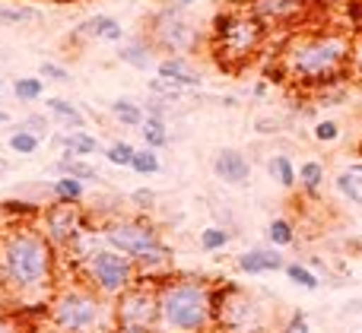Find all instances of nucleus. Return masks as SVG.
<instances>
[{
  "label": "nucleus",
  "instance_id": "f257e3e1",
  "mask_svg": "<svg viewBox=\"0 0 362 333\" xmlns=\"http://www.w3.org/2000/svg\"><path fill=\"white\" fill-rule=\"evenodd\" d=\"M289 80L302 86H331L353 67V35L346 32H318L302 35L283 54Z\"/></svg>",
  "mask_w": 362,
  "mask_h": 333
},
{
  "label": "nucleus",
  "instance_id": "f03ea898",
  "mask_svg": "<svg viewBox=\"0 0 362 333\" xmlns=\"http://www.w3.org/2000/svg\"><path fill=\"white\" fill-rule=\"evenodd\" d=\"M159 330L204 333L216 321V296L200 279H169L156 289Z\"/></svg>",
  "mask_w": 362,
  "mask_h": 333
},
{
  "label": "nucleus",
  "instance_id": "7ed1b4c3",
  "mask_svg": "<svg viewBox=\"0 0 362 333\" xmlns=\"http://www.w3.org/2000/svg\"><path fill=\"white\" fill-rule=\"evenodd\" d=\"M0 270L4 279L19 292H35L51 283L54 258L51 245L35 229H16L0 241Z\"/></svg>",
  "mask_w": 362,
  "mask_h": 333
},
{
  "label": "nucleus",
  "instance_id": "20e7f679",
  "mask_svg": "<svg viewBox=\"0 0 362 333\" xmlns=\"http://www.w3.org/2000/svg\"><path fill=\"white\" fill-rule=\"evenodd\" d=\"M48 315L61 333H115V311L105 308L99 292L83 289V286L57 292Z\"/></svg>",
  "mask_w": 362,
  "mask_h": 333
},
{
  "label": "nucleus",
  "instance_id": "39448f33",
  "mask_svg": "<svg viewBox=\"0 0 362 333\" xmlns=\"http://www.w3.org/2000/svg\"><path fill=\"white\" fill-rule=\"evenodd\" d=\"M102 241H105L108 248H115V251H121L124 258H131L137 267L165 264V260L172 258L156 229H153L150 222H140V219L108 222V226L102 229Z\"/></svg>",
  "mask_w": 362,
  "mask_h": 333
},
{
  "label": "nucleus",
  "instance_id": "423d86ee",
  "mask_svg": "<svg viewBox=\"0 0 362 333\" xmlns=\"http://www.w3.org/2000/svg\"><path fill=\"white\" fill-rule=\"evenodd\" d=\"M213 42L219 61H251L264 44V25L251 13H216L213 19Z\"/></svg>",
  "mask_w": 362,
  "mask_h": 333
},
{
  "label": "nucleus",
  "instance_id": "0eeeda50",
  "mask_svg": "<svg viewBox=\"0 0 362 333\" xmlns=\"http://www.w3.org/2000/svg\"><path fill=\"white\" fill-rule=\"evenodd\" d=\"M83 270L99 296H121L124 289H131L134 277H137V264L121 251L108 248L105 241L83 258Z\"/></svg>",
  "mask_w": 362,
  "mask_h": 333
},
{
  "label": "nucleus",
  "instance_id": "6e6552de",
  "mask_svg": "<svg viewBox=\"0 0 362 333\" xmlns=\"http://www.w3.org/2000/svg\"><path fill=\"white\" fill-rule=\"evenodd\" d=\"M159 330V305L156 289L134 283L124 289L115 305V333H156Z\"/></svg>",
  "mask_w": 362,
  "mask_h": 333
},
{
  "label": "nucleus",
  "instance_id": "1a4fd4ad",
  "mask_svg": "<svg viewBox=\"0 0 362 333\" xmlns=\"http://www.w3.org/2000/svg\"><path fill=\"white\" fill-rule=\"evenodd\" d=\"M150 44L169 51V57H185V51L197 44V29L185 16V6H165L150 19Z\"/></svg>",
  "mask_w": 362,
  "mask_h": 333
},
{
  "label": "nucleus",
  "instance_id": "9d476101",
  "mask_svg": "<svg viewBox=\"0 0 362 333\" xmlns=\"http://www.w3.org/2000/svg\"><path fill=\"white\" fill-rule=\"evenodd\" d=\"M216 321L229 333H257L264 327V311L251 296L229 289V298H216Z\"/></svg>",
  "mask_w": 362,
  "mask_h": 333
},
{
  "label": "nucleus",
  "instance_id": "9b49d317",
  "mask_svg": "<svg viewBox=\"0 0 362 333\" xmlns=\"http://www.w3.org/2000/svg\"><path fill=\"white\" fill-rule=\"evenodd\" d=\"M248 13L257 23L267 29V25H289L305 13L308 0H248Z\"/></svg>",
  "mask_w": 362,
  "mask_h": 333
},
{
  "label": "nucleus",
  "instance_id": "f8f14e48",
  "mask_svg": "<svg viewBox=\"0 0 362 333\" xmlns=\"http://www.w3.org/2000/svg\"><path fill=\"white\" fill-rule=\"evenodd\" d=\"M45 238H51L54 245H70L80 238V213L74 210V203H54L45 213Z\"/></svg>",
  "mask_w": 362,
  "mask_h": 333
},
{
  "label": "nucleus",
  "instance_id": "ddd939ff",
  "mask_svg": "<svg viewBox=\"0 0 362 333\" xmlns=\"http://www.w3.org/2000/svg\"><path fill=\"white\" fill-rule=\"evenodd\" d=\"M213 171H216L219 181L232 184V188H242L251 178V162L238 150H219L213 156Z\"/></svg>",
  "mask_w": 362,
  "mask_h": 333
},
{
  "label": "nucleus",
  "instance_id": "4468645a",
  "mask_svg": "<svg viewBox=\"0 0 362 333\" xmlns=\"http://www.w3.org/2000/svg\"><path fill=\"white\" fill-rule=\"evenodd\" d=\"M238 270L248 273V277H261V273H276V270H286V260H283L280 251L274 248H251L238 258Z\"/></svg>",
  "mask_w": 362,
  "mask_h": 333
},
{
  "label": "nucleus",
  "instance_id": "2eb2a0df",
  "mask_svg": "<svg viewBox=\"0 0 362 333\" xmlns=\"http://www.w3.org/2000/svg\"><path fill=\"white\" fill-rule=\"evenodd\" d=\"M156 70H159V80L172 83V86H178V89L200 86V73L191 67L187 57H163V61L156 63Z\"/></svg>",
  "mask_w": 362,
  "mask_h": 333
},
{
  "label": "nucleus",
  "instance_id": "dca6fc26",
  "mask_svg": "<svg viewBox=\"0 0 362 333\" xmlns=\"http://www.w3.org/2000/svg\"><path fill=\"white\" fill-rule=\"evenodd\" d=\"M76 38H95V42H121L124 38V29H121V23L115 16H89L86 23L76 25L74 32Z\"/></svg>",
  "mask_w": 362,
  "mask_h": 333
},
{
  "label": "nucleus",
  "instance_id": "f3484780",
  "mask_svg": "<svg viewBox=\"0 0 362 333\" xmlns=\"http://www.w3.org/2000/svg\"><path fill=\"white\" fill-rule=\"evenodd\" d=\"M153 44L146 42V38H134V42H127V44H121V51H118V57L124 63H131V67H137V70H146V67H153Z\"/></svg>",
  "mask_w": 362,
  "mask_h": 333
},
{
  "label": "nucleus",
  "instance_id": "a211bd4d",
  "mask_svg": "<svg viewBox=\"0 0 362 333\" xmlns=\"http://www.w3.org/2000/svg\"><path fill=\"white\" fill-rule=\"evenodd\" d=\"M54 171L57 175H67V178H76V181H99V169L95 165H89L86 159H76V156H70V152H64V159L54 165Z\"/></svg>",
  "mask_w": 362,
  "mask_h": 333
},
{
  "label": "nucleus",
  "instance_id": "6ab92c4d",
  "mask_svg": "<svg viewBox=\"0 0 362 333\" xmlns=\"http://www.w3.org/2000/svg\"><path fill=\"white\" fill-rule=\"evenodd\" d=\"M57 143L64 146V152H70V156H76V159H86V156L99 152V140L86 131H74V133H67V137H57Z\"/></svg>",
  "mask_w": 362,
  "mask_h": 333
},
{
  "label": "nucleus",
  "instance_id": "aec40b11",
  "mask_svg": "<svg viewBox=\"0 0 362 333\" xmlns=\"http://www.w3.org/2000/svg\"><path fill=\"white\" fill-rule=\"evenodd\" d=\"M112 118L124 127H140L146 121V111H144V105H137V102H131V99H115Z\"/></svg>",
  "mask_w": 362,
  "mask_h": 333
},
{
  "label": "nucleus",
  "instance_id": "412c9836",
  "mask_svg": "<svg viewBox=\"0 0 362 333\" xmlns=\"http://www.w3.org/2000/svg\"><path fill=\"white\" fill-rule=\"evenodd\" d=\"M140 133H144V143L150 146V150H163V146H169V127H165V118H153V114H146V121L140 124Z\"/></svg>",
  "mask_w": 362,
  "mask_h": 333
},
{
  "label": "nucleus",
  "instance_id": "4be33fe9",
  "mask_svg": "<svg viewBox=\"0 0 362 333\" xmlns=\"http://www.w3.org/2000/svg\"><path fill=\"white\" fill-rule=\"evenodd\" d=\"M299 184H302V190H308V194H318L321 188H325V165L321 162H315V159H308V162H302L299 165Z\"/></svg>",
  "mask_w": 362,
  "mask_h": 333
},
{
  "label": "nucleus",
  "instance_id": "5701e85b",
  "mask_svg": "<svg viewBox=\"0 0 362 333\" xmlns=\"http://www.w3.org/2000/svg\"><path fill=\"white\" fill-rule=\"evenodd\" d=\"M51 190H54L57 203H80V200H83V194H86V184L76 181V178L61 175L54 184H51Z\"/></svg>",
  "mask_w": 362,
  "mask_h": 333
},
{
  "label": "nucleus",
  "instance_id": "b1692460",
  "mask_svg": "<svg viewBox=\"0 0 362 333\" xmlns=\"http://www.w3.org/2000/svg\"><path fill=\"white\" fill-rule=\"evenodd\" d=\"M267 171L274 175V181L280 188H296V169H293V159L289 156H274L267 162Z\"/></svg>",
  "mask_w": 362,
  "mask_h": 333
},
{
  "label": "nucleus",
  "instance_id": "393cba45",
  "mask_svg": "<svg viewBox=\"0 0 362 333\" xmlns=\"http://www.w3.org/2000/svg\"><path fill=\"white\" fill-rule=\"evenodd\" d=\"M42 92H45L42 76H19V80L13 83V95H16L19 102H35V99H42Z\"/></svg>",
  "mask_w": 362,
  "mask_h": 333
},
{
  "label": "nucleus",
  "instance_id": "a878e982",
  "mask_svg": "<svg viewBox=\"0 0 362 333\" xmlns=\"http://www.w3.org/2000/svg\"><path fill=\"white\" fill-rule=\"evenodd\" d=\"M283 273H286V277H289V283L302 286V289H318V286H321L318 273H315L312 267L299 264V260H293V264H286V270H283Z\"/></svg>",
  "mask_w": 362,
  "mask_h": 333
},
{
  "label": "nucleus",
  "instance_id": "bb28decb",
  "mask_svg": "<svg viewBox=\"0 0 362 333\" xmlns=\"http://www.w3.org/2000/svg\"><path fill=\"white\" fill-rule=\"evenodd\" d=\"M48 111L54 114V118L61 121V124H70V127H76V131L83 127V111H80V108H74L70 102H64V99H51V102H48Z\"/></svg>",
  "mask_w": 362,
  "mask_h": 333
},
{
  "label": "nucleus",
  "instance_id": "cd10ccee",
  "mask_svg": "<svg viewBox=\"0 0 362 333\" xmlns=\"http://www.w3.org/2000/svg\"><path fill=\"white\" fill-rule=\"evenodd\" d=\"M267 238H270V245H274V248H289L296 241L293 222H289V219H274L267 226Z\"/></svg>",
  "mask_w": 362,
  "mask_h": 333
},
{
  "label": "nucleus",
  "instance_id": "c85d7f7f",
  "mask_svg": "<svg viewBox=\"0 0 362 333\" xmlns=\"http://www.w3.org/2000/svg\"><path fill=\"white\" fill-rule=\"evenodd\" d=\"M131 169L137 171V175H156V171L163 169V162H159L156 150H150V146H144V150H137V152H134V162H131Z\"/></svg>",
  "mask_w": 362,
  "mask_h": 333
},
{
  "label": "nucleus",
  "instance_id": "c756f323",
  "mask_svg": "<svg viewBox=\"0 0 362 333\" xmlns=\"http://www.w3.org/2000/svg\"><path fill=\"white\" fill-rule=\"evenodd\" d=\"M35 19L32 6H16V4H0V23L4 25H25Z\"/></svg>",
  "mask_w": 362,
  "mask_h": 333
},
{
  "label": "nucleus",
  "instance_id": "7c9ffc66",
  "mask_svg": "<svg viewBox=\"0 0 362 333\" xmlns=\"http://www.w3.org/2000/svg\"><path fill=\"white\" fill-rule=\"evenodd\" d=\"M42 146V137H35V133H29V131H13L10 133V150L13 152H19V156H32V152Z\"/></svg>",
  "mask_w": 362,
  "mask_h": 333
},
{
  "label": "nucleus",
  "instance_id": "2f4dec72",
  "mask_svg": "<svg viewBox=\"0 0 362 333\" xmlns=\"http://www.w3.org/2000/svg\"><path fill=\"white\" fill-rule=\"evenodd\" d=\"M337 190L344 197H350L356 207H362V178L356 171H344V175H337Z\"/></svg>",
  "mask_w": 362,
  "mask_h": 333
},
{
  "label": "nucleus",
  "instance_id": "473e14b6",
  "mask_svg": "<svg viewBox=\"0 0 362 333\" xmlns=\"http://www.w3.org/2000/svg\"><path fill=\"white\" fill-rule=\"evenodd\" d=\"M134 152H137V150H134L131 143H124V140H115V143L105 150V159H108L112 165H121V169H131Z\"/></svg>",
  "mask_w": 362,
  "mask_h": 333
},
{
  "label": "nucleus",
  "instance_id": "72a5a7b5",
  "mask_svg": "<svg viewBox=\"0 0 362 333\" xmlns=\"http://www.w3.org/2000/svg\"><path fill=\"white\" fill-rule=\"evenodd\" d=\"M229 238H232V235L226 232V229L210 226V229H204V232H200V248H204V251H219V248L229 245Z\"/></svg>",
  "mask_w": 362,
  "mask_h": 333
},
{
  "label": "nucleus",
  "instance_id": "f704fd0d",
  "mask_svg": "<svg viewBox=\"0 0 362 333\" xmlns=\"http://www.w3.org/2000/svg\"><path fill=\"white\" fill-rule=\"evenodd\" d=\"M337 137H340L337 121H318V124H315V140H318V143H334Z\"/></svg>",
  "mask_w": 362,
  "mask_h": 333
},
{
  "label": "nucleus",
  "instance_id": "c9c22d12",
  "mask_svg": "<svg viewBox=\"0 0 362 333\" xmlns=\"http://www.w3.org/2000/svg\"><path fill=\"white\" fill-rule=\"evenodd\" d=\"M38 76H45V80H54V83H64V80H70L67 67H61V63H51V61H45L42 67H38Z\"/></svg>",
  "mask_w": 362,
  "mask_h": 333
},
{
  "label": "nucleus",
  "instance_id": "e433bc0d",
  "mask_svg": "<svg viewBox=\"0 0 362 333\" xmlns=\"http://www.w3.org/2000/svg\"><path fill=\"white\" fill-rule=\"evenodd\" d=\"M19 131H29V133H35V137H42V133L48 131V118H45V114H29V118L19 124Z\"/></svg>",
  "mask_w": 362,
  "mask_h": 333
},
{
  "label": "nucleus",
  "instance_id": "4c0bfd02",
  "mask_svg": "<svg viewBox=\"0 0 362 333\" xmlns=\"http://www.w3.org/2000/svg\"><path fill=\"white\" fill-rule=\"evenodd\" d=\"M283 333H308V317L302 315V311H296V315L289 317V324L283 327Z\"/></svg>",
  "mask_w": 362,
  "mask_h": 333
},
{
  "label": "nucleus",
  "instance_id": "58836bf2",
  "mask_svg": "<svg viewBox=\"0 0 362 333\" xmlns=\"http://www.w3.org/2000/svg\"><path fill=\"white\" fill-rule=\"evenodd\" d=\"M131 200L137 203L140 210H153V203H156V194H153V190H134Z\"/></svg>",
  "mask_w": 362,
  "mask_h": 333
},
{
  "label": "nucleus",
  "instance_id": "ea45409f",
  "mask_svg": "<svg viewBox=\"0 0 362 333\" xmlns=\"http://www.w3.org/2000/svg\"><path fill=\"white\" fill-rule=\"evenodd\" d=\"M0 333H23V327L16 324V317L0 315Z\"/></svg>",
  "mask_w": 362,
  "mask_h": 333
},
{
  "label": "nucleus",
  "instance_id": "a19ab883",
  "mask_svg": "<svg viewBox=\"0 0 362 333\" xmlns=\"http://www.w3.org/2000/svg\"><path fill=\"white\" fill-rule=\"evenodd\" d=\"M353 70L362 73V35L353 38Z\"/></svg>",
  "mask_w": 362,
  "mask_h": 333
},
{
  "label": "nucleus",
  "instance_id": "79ce46f5",
  "mask_svg": "<svg viewBox=\"0 0 362 333\" xmlns=\"http://www.w3.org/2000/svg\"><path fill=\"white\" fill-rule=\"evenodd\" d=\"M178 6H191V4H197V0H175Z\"/></svg>",
  "mask_w": 362,
  "mask_h": 333
},
{
  "label": "nucleus",
  "instance_id": "37998d69",
  "mask_svg": "<svg viewBox=\"0 0 362 333\" xmlns=\"http://www.w3.org/2000/svg\"><path fill=\"white\" fill-rule=\"evenodd\" d=\"M4 171H6V159H0V175H4Z\"/></svg>",
  "mask_w": 362,
  "mask_h": 333
},
{
  "label": "nucleus",
  "instance_id": "c03bdc74",
  "mask_svg": "<svg viewBox=\"0 0 362 333\" xmlns=\"http://www.w3.org/2000/svg\"><path fill=\"white\" fill-rule=\"evenodd\" d=\"M0 121H10V114H6V111H0Z\"/></svg>",
  "mask_w": 362,
  "mask_h": 333
},
{
  "label": "nucleus",
  "instance_id": "a18cd8bd",
  "mask_svg": "<svg viewBox=\"0 0 362 333\" xmlns=\"http://www.w3.org/2000/svg\"><path fill=\"white\" fill-rule=\"evenodd\" d=\"M359 35H362V16H359Z\"/></svg>",
  "mask_w": 362,
  "mask_h": 333
},
{
  "label": "nucleus",
  "instance_id": "49530a36",
  "mask_svg": "<svg viewBox=\"0 0 362 333\" xmlns=\"http://www.w3.org/2000/svg\"><path fill=\"white\" fill-rule=\"evenodd\" d=\"M0 92H4V80H0Z\"/></svg>",
  "mask_w": 362,
  "mask_h": 333
},
{
  "label": "nucleus",
  "instance_id": "de8ad7c7",
  "mask_svg": "<svg viewBox=\"0 0 362 333\" xmlns=\"http://www.w3.org/2000/svg\"><path fill=\"white\" fill-rule=\"evenodd\" d=\"M359 152H362V143H359Z\"/></svg>",
  "mask_w": 362,
  "mask_h": 333
}]
</instances>
